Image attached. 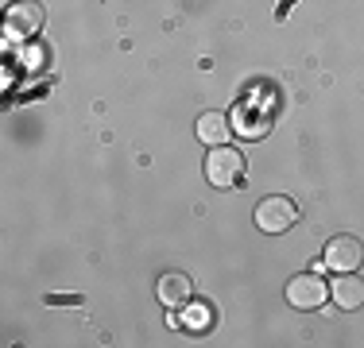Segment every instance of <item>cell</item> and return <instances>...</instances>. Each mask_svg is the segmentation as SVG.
<instances>
[{
  "label": "cell",
  "mask_w": 364,
  "mask_h": 348,
  "mask_svg": "<svg viewBox=\"0 0 364 348\" xmlns=\"http://www.w3.org/2000/svg\"><path fill=\"white\" fill-rule=\"evenodd\" d=\"M155 294H159V302L163 306H171V310H182L190 298H194V283H190L182 271H167L159 278V286H155Z\"/></svg>",
  "instance_id": "cell-6"
},
{
  "label": "cell",
  "mask_w": 364,
  "mask_h": 348,
  "mask_svg": "<svg viewBox=\"0 0 364 348\" xmlns=\"http://www.w3.org/2000/svg\"><path fill=\"white\" fill-rule=\"evenodd\" d=\"M364 259V248L357 236H333L326 244V267H333L337 275L341 271H357Z\"/></svg>",
  "instance_id": "cell-5"
},
{
  "label": "cell",
  "mask_w": 364,
  "mask_h": 348,
  "mask_svg": "<svg viewBox=\"0 0 364 348\" xmlns=\"http://www.w3.org/2000/svg\"><path fill=\"white\" fill-rule=\"evenodd\" d=\"M294 221H299V205H294L291 197H283V194H272V197H264V202L256 205V229L259 232L279 236V232L294 229Z\"/></svg>",
  "instance_id": "cell-2"
},
{
  "label": "cell",
  "mask_w": 364,
  "mask_h": 348,
  "mask_svg": "<svg viewBox=\"0 0 364 348\" xmlns=\"http://www.w3.org/2000/svg\"><path fill=\"white\" fill-rule=\"evenodd\" d=\"M205 178L218 190H232L245 178V155H240L237 147H225V143L213 147V151L205 155Z\"/></svg>",
  "instance_id": "cell-1"
},
{
  "label": "cell",
  "mask_w": 364,
  "mask_h": 348,
  "mask_svg": "<svg viewBox=\"0 0 364 348\" xmlns=\"http://www.w3.org/2000/svg\"><path fill=\"white\" fill-rule=\"evenodd\" d=\"M326 298H329V283L318 278V271L314 275H294L287 283V302L294 310H318V306H326Z\"/></svg>",
  "instance_id": "cell-4"
},
{
  "label": "cell",
  "mask_w": 364,
  "mask_h": 348,
  "mask_svg": "<svg viewBox=\"0 0 364 348\" xmlns=\"http://www.w3.org/2000/svg\"><path fill=\"white\" fill-rule=\"evenodd\" d=\"M329 298L337 310H360L364 306V278H357L353 271H341V278H333L329 286Z\"/></svg>",
  "instance_id": "cell-7"
},
{
  "label": "cell",
  "mask_w": 364,
  "mask_h": 348,
  "mask_svg": "<svg viewBox=\"0 0 364 348\" xmlns=\"http://www.w3.org/2000/svg\"><path fill=\"white\" fill-rule=\"evenodd\" d=\"M43 20H47V12H43L39 0H16L4 12V28L12 39H28V35L43 31Z\"/></svg>",
  "instance_id": "cell-3"
},
{
  "label": "cell",
  "mask_w": 364,
  "mask_h": 348,
  "mask_svg": "<svg viewBox=\"0 0 364 348\" xmlns=\"http://www.w3.org/2000/svg\"><path fill=\"white\" fill-rule=\"evenodd\" d=\"M229 132H232V124H229L225 112H202V116H198V139H202V143L221 147L225 139H229Z\"/></svg>",
  "instance_id": "cell-8"
}]
</instances>
